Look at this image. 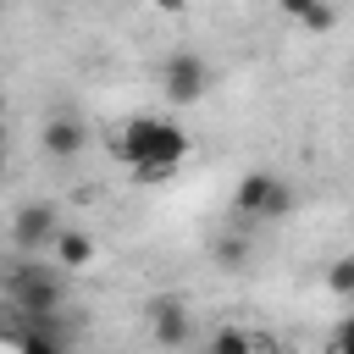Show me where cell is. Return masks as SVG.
<instances>
[{"label": "cell", "mask_w": 354, "mask_h": 354, "mask_svg": "<svg viewBox=\"0 0 354 354\" xmlns=\"http://www.w3.org/2000/svg\"><path fill=\"white\" fill-rule=\"evenodd\" d=\"M116 155L133 166L138 183H160L188 155V133L177 122H166V116H133V122L116 127Z\"/></svg>", "instance_id": "cell-1"}, {"label": "cell", "mask_w": 354, "mask_h": 354, "mask_svg": "<svg viewBox=\"0 0 354 354\" xmlns=\"http://www.w3.org/2000/svg\"><path fill=\"white\" fill-rule=\"evenodd\" d=\"M293 205H299V194H293L288 177H277V171H243V177H238L232 210H238L243 221H282Z\"/></svg>", "instance_id": "cell-2"}, {"label": "cell", "mask_w": 354, "mask_h": 354, "mask_svg": "<svg viewBox=\"0 0 354 354\" xmlns=\"http://www.w3.org/2000/svg\"><path fill=\"white\" fill-rule=\"evenodd\" d=\"M160 88H166V100H177V105L205 100V88H210V66H205V55H194V50H171L166 66H160Z\"/></svg>", "instance_id": "cell-3"}, {"label": "cell", "mask_w": 354, "mask_h": 354, "mask_svg": "<svg viewBox=\"0 0 354 354\" xmlns=\"http://www.w3.org/2000/svg\"><path fill=\"white\" fill-rule=\"evenodd\" d=\"M55 238H61V210L55 205H22L17 216H11V243L22 249V254H44V249H55Z\"/></svg>", "instance_id": "cell-4"}, {"label": "cell", "mask_w": 354, "mask_h": 354, "mask_svg": "<svg viewBox=\"0 0 354 354\" xmlns=\"http://www.w3.org/2000/svg\"><path fill=\"white\" fill-rule=\"evenodd\" d=\"M11 293H17V304H22L28 315H50V310L61 304V282H55V277H44L39 266H22V271H17V282H11Z\"/></svg>", "instance_id": "cell-5"}, {"label": "cell", "mask_w": 354, "mask_h": 354, "mask_svg": "<svg viewBox=\"0 0 354 354\" xmlns=\"http://www.w3.org/2000/svg\"><path fill=\"white\" fill-rule=\"evenodd\" d=\"M149 332H155L160 348H177V343L188 337V310H183V299H171V293L149 299Z\"/></svg>", "instance_id": "cell-6"}, {"label": "cell", "mask_w": 354, "mask_h": 354, "mask_svg": "<svg viewBox=\"0 0 354 354\" xmlns=\"http://www.w3.org/2000/svg\"><path fill=\"white\" fill-rule=\"evenodd\" d=\"M39 144H44V155L72 160V155L88 144V127H83L77 116H50V122H44V133H39Z\"/></svg>", "instance_id": "cell-7"}, {"label": "cell", "mask_w": 354, "mask_h": 354, "mask_svg": "<svg viewBox=\"0 0 354 354\" xmlns=\"http://www.w3.org/2000/svg\"><path fill=\"white\" fill-rule=\"evenodd\" d=\"M282 17L299 22V28H310V33H332V28H337V6H321V0H310V6H304V0H288Z\"/></svg>", "instance_id": "cell-8"}, {"label": "cell", "mask_w": 354, "mask_h": 354, "mask_svg": "<svg viewBox=\"0 0 354 354\" xmlns=\"http://www.w3.org/2000/svg\"><path fill=\"white\" fill-rule=\"evenodd\" d=\"M88 260H94V238H88L83 227H61V238H55V266L77 271V266H88Z\"/></svg>", "instance_id": "cell-9"}, {"label": "cell", "mask_w": 354, "mask_h": 354, "mask_svg": "<svg viewBox=\"0 0 354 354\" xmlns=\"http://www.w3.org/2000/svg\"><path fill=\"white\" fill-rule=\"evenodd\" d=\"M210 354H254V337L238 332V326H221V332L210 337Z\"/></svg>", "instance_id": "cell-10"}, {"label": "cell", "mask_w": 354, "mask_h": 354, "mask_svg": "<svg viewBox=\"0 0 354 354\" xmlns=\"http://www.w3.org/2000/svg\"><path fill=\"white\" fill-rule=\"evenodd\" d=\"M243 254H249V243H243L238 232H227V238H216V260H221L227 271H238V266H243Z\"/></svg>", "instance_id": "cell-11"}, {"label": "cell", "mask_w": 354, "mask_h": 354, "mask_svg": "<svg viewBox=\"0 0 354 354\" xmlns=\"http://www.w3.org/2000/svg\"><path fill=\"white\" fill-rule=\"evenodd\" d=\"M326 288H332V293H343V299L354 293V254L332 260V271H326Z\"/></svg>", "instance_id": "cell-12"}, {"label": "cell", "mask_w": 354, "mask_h": 354, "mask_svg": "<svg viewBox=\"0 0 354 354\" xmlns=\"http://www.w3.org/2000/svg\"><path fill=\"white\" fill-rule=\"evenodd\" d=\"M332 354H354V315L337 326V337H332Z\"/></svg>", "instance_id": "cell-13"}, {"label": "cell", "mask_w": 354, "mask_h": 354, "mask_svg": "<svg viewBox=\"0 0 354 354\" xmlns=\"http://www.w3.org/2000/svg\"><path fill=\"white\" fill-rule=\"evenodd\" d=\"M22 354H61V348H55V343H44V337H28V343H22Z\"/></svg>", "instance_id": "cell-14"}, {"label": "cell", "mask_w": 354, "mask_h": 354, "mask_svg": "<svg viewBox=\"0 0 354 354\" xmlns=\"http://www.w3.org/2000/svg\"><path fill=\"white\" fill-rule=\"evenodd\" d=\"M254 354H288V348H282V343H260V337H254Z\"/></svg>", "instance_id": "cell-15"}, {"label": "cell", "mask_w": 354, "mask_h": 354, "mask_svg": "<svg viewBox=\"0 0 354 354\" xmlns=\"http://www.w3.org/2000/svg\"><path fill=\"white\" fill-rule=\"evenodd\" d=\"M0 166H6V127H0Z\"/></svg>", "instance_id": "cell-16"}, {"label": "cell", "mask_w": 354, "mask_h": 354, "mask_svg": "<svg viewBox=\"0 0 354 354\" xmlns=\"http://www.w3.org/2000/svg\"><path fill=\"white\" fill-rule=\"evenodd\" d=\"M0 116H6V100H0Z\"/></svg>", "instance_id": "cell-17"}, {"label": "cell", "mask_w": 354, "mask_h": 354, "mask_svg": "<svg viewBox=\"0 0 354 354\" xmlns=\"http://www.w3.org/2000/svg\"><path fill=\"white\" fill-rule=\"evenodd\" d=\"M0 17H6V6H0Z\"/></svg>", "instance_id": "cell-18"}]
</instances>
